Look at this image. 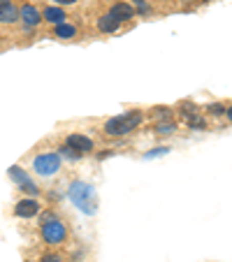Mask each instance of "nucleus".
<instances>
[{"label": "nucleus", "mask_w": 232, "mask_h": 262, "mask_svg": "<svg viewBox=\"0 0 232 262\" xmlns=\"http://www.w3.org/2000/svg\"><path fill=\"white\" fill-rule=\"evenodd\" d=\"M42 262H60V257H58V255H54V253H49V255L42 257Z\"/></svg>", "instance_id": "nucleus-17"}, {"label": "nucleus", "mask_w": 232, "mask_h": 262, "mask_svg": "<svg viewBox=\"0 0 232 262\" xmlns=\"http://www.w3.org/2000/svg\"><path fill=\"white\" fill-rule=\"evenodd\" d=\"M42 16H45L47 21H51V24H56V26L65 21V12L60 10V7H47V10L42 12Z\"/></svg>", "instance_id": "nucleus-9"}, {"label": "nucleus", "mask_w": 232, "mask_h": 262, "mask_svg": "<svg viewBox=\"0 0 232 262\" xmlns=\"http://www.w3.org/2000/svg\"><path fill=\"white\" fill-rule=\"evenodd\" d=\"M10 3H12V0H0V10H3V7H7Z\"/></svg>", "instance_id": "nucleus-21"}, {"label": "nucleus", "mask_w": 232, "mask_h": 262, "mask_svg": "<svg viewBox=\"0 0 232 262\" xmlns=\"http://www.w3.org/2000/svg\"><path fill=\"white\" fill-rule=\"evenodd\" d=\"M65 144H68L72 151H77L79 156H84V154H89V151H93V139H89L86 135H70Z\"/></svg>", "instance_id": "nucleus-5"}, {"label": "nucleus", "mask_w": 232, "mask_h": 262, "mask_svg": "<svg viewBox=\"0 0 232 262\" xmlns=\"http://www.w3.org/2000/svg\"><path fill=\"white\" fill-rule=\"evenodd\" d=\"M16 19H19V10H16L12 3L0 10V24H14Z\"/></svg>", "instance_id": "nucleus-10"}, {"label": "nucleus", "mask_w": 232, "mask_h": 262, "mask_svg": "<svg viewBox=\"0 0 232 262\" xmlns=\"http://www.w3.org/2000/svg\"><path fill=\"white\" fill-rule=\"evenodd\" d=\"M10 177H12V179H14V181H16V183H21V186H26V183H30V179H28V177H26V174H24V172H21V169H19V167H12V169H10Z\"/></svg>", "instance_id": "nucleus-13"}, {"label": "nucleus", "mask_w": 232, "mask_h": 262, "mask_svg": "<svg viewBox=\"0 0 232 262\" xmlns=\"http://www.w3.org/2000/svg\"><path fill=\"white\" fill-rule=\"evenodd\" d=\"M119 21L114 19V16H109V14H104L102 19L98 21V28L102 30V33H114V30H119Z\"/></svg>", "instance_id": "nucleus-11"}, {"label": "nucleus", "mask_w": 232, "mask_h": 262, "mask_svg": "<svg viewBox=\"0 0 232 262\" xmlns=\"http://www.w3.org/2000/svg\"><path fill=\"white\" fill-rule=\"evenodd\" d=\"M14 213L21 218H30V216H35V213H40V204H37V200H21V202L16 204Z\"/></svg>", "instance_id": "nucleus-7"}, {"label": "nucleus", "mask_w": 232, "mask_h": 262, "mask_svg": "<svg viewBox=\"0 0 232 262\" xmlns=\"http://www.w3.org/2000/svg\"><path fill=\"white\" fill-rule=\"evenodd\" d=\"M65 234H68L65 225L60 221H56V218L42 223V237H45L47 244H60L65 239Z\"/></svg>", "instance_id": "nucleus-4"}, {"label": "nucleus", "mask_w": 232, "mask_h": 262, "mask_svg": "<svg viewBox=\"0 0 232 262\" xmlns=\"http://www.w3.org/2000/svg\"><path fill=\"white\" fill-rule=\"evenodd\" d=\"M58 156H65V158H70V160H77V158H81L79 154H77V151H72V148L68 146V144H65L63 148H60V154Z\"/></svg>", "instance_id": "nucleus-15"}, {"label": "nucleus", "mask_w": 232, "mask_h": 262, "mask_svg": "<svg viewBox=\"0 0 232 262\" xmlns=\"http://www.w3.org/2000/svg\"><path fill=\"white\" fill-rule=\"evenodd\" d=\"M170 148H165V146H160V148H156V151H151V154H146V158H153V156H165Z\"/></svg>", "instance_id": "nucleus-16"}, {"label": "nucleus", "mask_w": 232, "mask_h": 262, "mask_svg": "<svg viewBox=\"0 0 232 262\" xmlns=\"http://www.w3.org/2000/svg\"><path fill=\"white\" fill-rule=\"evenodd\" d=\"M156 133L158 135H172L174 133V123L172 121H163V123L156 125Z\"/></svg>", "instance_id": "nucleus-14"}, {"label": "nucleus", "mask_w": 232, "mask_h": 262, "mask_svg": "<svg viewBox=\"0 0 232 262\" xmlns=\"http://www.w3.org/2000/svg\"><path fill=\"white\" fill-rule=\"evenodd\" d=\"M133 3L139 5V12H146V0H133Z\"/></svg>", "instance_id": "nucleus-19"}, {"label": "nucleus", "mask_w": 232, "mask_h": 262, "mask_svg": "<svg viewBox=\"0 0 232 262\" xmlns=\"http://www.w3.org/2000/svg\"><path fill=\"white\" fill-rule=\"evenodd\" d=\"M33 169L42 177H51L60 169V156L58 154H42L33 160Z\"/></svg>", "instance_id": "nucleus-3"}, {"label": "nucleus", "mask_w": 232, "mask_h": 262, "mask_svg": "<svg viewBox=\"0 0 232 262\" xmlns=\"http://www.w3.org/2000/svg\"><path fill=\"white\" fill-rule=\"evenodd\" d=\"M40 19H42V14L37 12V7H33V5L21 7V21H24L26 26H37L40 24Z\"/></svg>", "instance_id": "nucleus-8"}, {"label": "nucleus", "mask_w": 232, "mask_h": 262, "mask_svg": "<svg viewBox=\"0 0 232 262\" xmlns=\"http://www.w3.org/2000/svg\"><path fill=\"white\" fill-rule=\"evenodd\" d=\"M51 3H58V5H74L77 0H51Z\"/></svg>", "instance_id": "nucleus-20"}, {"label": "nucleus", "mask_w": 232, "mask_h": 262, "mask_svg": "<svg viewBox=\"0 0 232 262\" xmlns=\"http://www.w3.org/2000/svg\"><path fill=\"white\" fill-rule=\"evenodd\" d=\"M209 112H212V114H223V104H212Z\"/></svg>", "instance_id": "nucleus-18"}, {"label": "nucleus", "mask_w": 232, "mask_h": 262, "mask_svg": "<svg viewBox=\"0 0 232 262\" xmlns=\"http://www.w3.org/2000/svg\"><path fill=\"white\" fill-rule=\"evenodd\" d=\"M74 33H77V28H74V26H70V24H58L56 26V35H58V37H74Z\"/></svg>", "instance_id": "nucleus-12"}, {"label": "nucleus", "mask_w": 232, "mask_h": 262, "mask_svg": "<svg viewBox=\"0 0 232 262\" xmlns=\"http://www.w3.org/2000/svg\"><path fill=\"white\" fill-rule=\"evenodd\" d=\"M68 193H70V200L74 202V207H79V211L95 213V209H98V195H95L93 186H89L84 181H74Z\"/></svg>", "instance_id": "nucleus-1"}, {"label": "nucleus", "mask_w": 232, "mask_h": 262, "mask_svg": "<svg viewBox=\"0 0 232 262\" xmlns=\"http://www.w3.org/2000/svg\"><path fill=\"white\" fill-rule=\"evenodd\" d=\"M139 123H142V114H139V112H128V114H121V116L109 119L107 123H104V133L121 137V135L133 133Z\"/></svg>", "instance_id": "nucleus-2"}, {"label": "nucleus", "mask_w": 232, "mask_h": 262, "mask_svg": "<svg viewBox=\"0 0 232 262\" xmlns=\"http://www.w3.org/2000/svg\"><path fill=\"white\" fill-rule=\"evenodd\" d=\"M109 16H114L119 24H123V21L133 19L135 10H133V5H130V3H116V5L112 7V12H109Z\"/></svg>", "instance_id": "nucleus-6"}]
</instances>
